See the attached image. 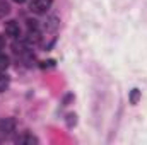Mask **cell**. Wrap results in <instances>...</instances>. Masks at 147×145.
Masks as SVG:
<instances>
[{"label": "cell", "instance_id": "1", "mask_svg": "<svg viewBox=\"0 0 147 145\" xmlns=\"http://www.w3.org/2000/svg\"><path fill=\"white\" fill-rule=\"evenodd\" d=\"M16 128V121L12 118H2L0 119V137H9Z\"/></svg>", "mask_w": 147, "mask_h": 145}, {"label": "cell", "instance_id": "12", "mask_svg": "<svg viewBox=\"0 0 147 145\" xmlns=\"http://www.w3.org/2000/svg\"><path fill=\"white\" fill-rule=\"evenodd\" d=\"M67 118H69V119H67V125H69V126H74V125H75V121H77V119H75L77 116H75V114H69Z\"/></svg>", "mask_w": 147, "mask_h": 145}, {"label": "cell", "instance_id": "6", "mask_svg": "<svg viewBox=\"0 0 147 145\" xmlns=\"http://www.w3.org/2000/svg\"><path fill=\"white\" fill-rule=\"evenodd\" d=\"M45 28H46V31H55V29L58 28V19H57V17H50V19L46 21Z\"/></svg>", "mask_w": 147, "mask_h": 145}, {"label": "cell", "instance_id": "3", "mask_svg": "<svg viewBox=\"0 0 147 145\" xmlns=\"http://www.w3.org/2000/svg\"><path fill=\"white\" fill-rule=\"evenodd\" d=\"M3 29H5V34L10 36V38H19L21 36V26H19L17 21H7L5 26H3Z\"/></svg>", "mask_w": 147, "mask_h": 145}, {"label": "cell", "instance_id": "11", "mask_svg": "<svg viewBox=\"0 0 147 145\" xmlns=\"http://www.w3.org/2000/svg\"><path fill=\"white\" fill-rule=\"evenodd\" d=\"M28 28H29V31H36L38 28H39V24L34 19H28Z\"/></svg>", "mask_w": 147, "mask_h": 145}, {"label": "cell", "instance_id": "9", "mask_svg": "<svg viewBox=\"0 0 147 145\" xmlns=\"http://www.w3.org/2000/svg\"><path fill=\"white\" fill-rule=\"evenodd\" d=\"M9 85V77L5 73H0V92H3Z\"/></svg>", "mask_w": 147, "mask_h": 145}, {"label": "cell", "instance_id": "4", "mask_svg": "<svg viewBox=\"0 0 147 145\" xmlns=\"http://www.w3.org/2000/svg\"><path fill=\"white\" fill-rule=\"evenodd\" d=\"M39 39H41V33H39V29H36V31H29L28 36H26V43H28V44H38Z\"/></svg>", "mask_w": 147, "mask_h": 145}, {"label": "cell", "instance_id": "5", "mask_svg": "<svg viewBox=\"0 0 147 145\" xmlns=\"http://www.w3.org/2000/svg\"><path fill=\"white\" fill-rule=\"evenodd\" d=\"M16 142H17V144L33 145V144H38V138H36V137H33V135H29V133H26V135H22L21 138H17Z\"/></svg>", "mask_w": 147, "mask_h": 145}, {"label": "cell", "instance_id": "13", "mask_svg": "<svg viewBox=\"0 0 147 145\" xmlns=\"http://www.w3.org/2000/svg\"><path fill=\"white\" fill-rule=\"evenodd\" d=\"M3 46H5V38H3V36H0V50H2Z\"/></svg>", "mask_w": 147, "mask_h": 145}, {"label": "cell", "instance_id": "10", "mask_svg": "<svg viewBox=\"0 0 147 145\" xmlns=\"http://www.w3.org/2000/svg\"><path fill=\"white\" fill-rule=\"evenodd\" d=\"M9 63H10L9 56H7V55H0V70H5V68L9 67Z\"/></svg>", "mask_w": 147, "mask_h": 145}, {"label": "cell", "instance_id": "7", "mask_svg": "<svg viewBox=\"0 0 147 145\" xmlns=\"http://www.w3.org/2000/svg\"><path fill=\"white\" fill-rule=\"evenodd\" d=\"M130 103L132 104H137L139 103V99H140V91L139 89H132V92H130Z\"/></svg>", "mask_w": 147, "mask_h": 145}, {"label": "cell", "instance_id": "8", "mask_svg": "<svg viewBox=\"0 0 147 145\" xmlns=\"http://www.w3.org/2000/svg\"><path fill=\"white\" fill-rule=\"evenodd\" d=\"M9 12H10V5L2 0V2H0V17H5Z\"/></svg>", "mask_w": 147, "mask_h": 145}, {"label": "cell", "instance_id": "2", "mask_svg": "<svg viewBox=\"0 0 147 145\" xmlns=\"http://www.w3.org/2000/svg\"><path fill=\"white\" fill-rule=\"evenodd\" d=\"M51 5H53V0H33L31 2V10L36 12V14H45Z\"/></svg>", "mask_w": 147, "mask_h": 145}, {"label": "cell", "instance_id": "14", "mask_svg": "<svg viewBox=\"0 0 147 145\" xmlns=\"http://www.w3.org/2000/svg\"><path fill=\"white\" fill-rule=\"evenodd\" d=\"M14 2H16V3H24L26 0H14Z\"/></svg>", "mask_w": 147, "mask_h": 145}]
</instances>
